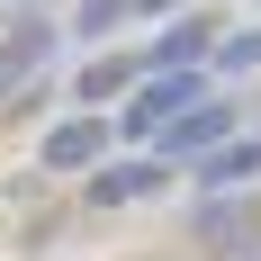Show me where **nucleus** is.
I'll return each mask as SVG.
<instances>
[{
    "mask_svg": "<svg viewBox=\"0 0 261 261\" xmlns=\"http://www.w3.org/2000/svg\"><path fill=\"white\" fill-rule=\"evenodd\" d=\"M189 99H207V81L189 72V63H171V72H144V81L126 90V108H117V135H162Z\"/></svg>",
    "mask_w": 261,
    "mask_h": 261,
    "instance_id": "1",
    "label": "nucleus"
},
{
    "mask_svg": "<svg viewBox=\"0 0 261 261\" xmlns=\"http://www.w3.org/2000/svg\"><path fill=\"white\" fill-rule=\"evenodd\" d=\"M171 189V162L144 153V162H90V198L99 207H135V198H162Z\"/></svg>",
    "mask_w": 261,
    "mask_h": 261,
    "instance_id": "2",
    "label": "nucleus"
},
{
    "mask_svg": "<svg viewBox=\"0 0 261 261\" xmlns=\"http://www.w3.org/2000/svg\"><path fill=\"white\" fill-rule=\"evenodd\" d=\"M234 135V108L225 99H189L180 117H171V135H162V162H198L207 144H225Z\"/></svg>",
    "mask_w": 261,
    "mask_h": 261,
    "instance_id": "3",
    "label": "nucleus"
},
{
    "mask_svg": "<svg viewBox=\"0 0 261 261\" xmlns=\"http://www.w3.org/2000/svg\"><path fill=\"white\" fill-rule=\"evenodd\" d=\"M189 234L207 243V252H252V243H261V216H252V198H207V207L189 216Z\"/></svg>",
    "mask_w": 261,
    "mask_h": 261,
    "instance_id": "4",
    "label": "nucleus"
},
{
    "mask_svg": "<svg viewBox=\"0 0 261 261\" xmlns=\"http://www.w3.org/2000/svg\"><path fill=\"white\" fill-rule=\"evenodd\" d=\"M108 135H117V126H99V117H63V126H45L36 162H45V171H90V162L108 153Z\"/></svg>",
    "mask_w": 261,
    "mask_h": 261,
    "instance_id": "5",
    "label": "nucleus"
},
{
    "mask_svg": "<svg viewBox=\"0 0 261 261\" xmlns=\"http://www.w3.org/2000/svg\"><path fill=\"white\" fill-rule=\"evenodd\" d=\"M189 180H198V189H243V180H261V135H225V144H207V153L189 162Z\"/></svg>",
    "mask_w": 261,
    "mask_h": 261,
    "instance_id": "6",
    "label": "nucleus"
},
{
    "mask_svg": "<svg viewBox=\"0 0 261 261\" xmlns=\"http://www.w3.org/2000/svg\"><path fill=\"white\" fill-rule=\"evenodd\" d=\"M207 36H216L207 18H171V27L153 36V45L135 54V63H144V72H171V63H198V45H207Z\"/></svg>",
    "mask_w": 261,
    "mask_h": 261,
    "instance_id": "7",
    "label": "nucleus"
},
{
    "mask_svg": "<svg viewBox=\"0 0 261 261\" xmlns=\"http://www.w3.org/2000/svg\"><path fill=\"white\" fill-rule=\"evenodd\" d=\"M45 45H54V27H45V18H18V27H9V45H0V72H9V81L36 72V54H45Z\"/></svg>",
    "mask_w": 261,
    "mask_h": 261,
    "instance_id": "8",
    "label": "nucleus"
},
{
    "mask_svg": "<svg viewBox=\"0 0 261 261\" xmlns=\"http://www.w3.org/2000/svg\"><path fill=\"white\" fill-rule=\"evenodd\" d=\"M126 81H144V63H90V72H81V99L99 108V99H117Z\"/></svg>",
    "mask_w": 261,
    "mask_h": 261,
    "instance_id": "9",
    "label": "nucleus"
},
{
    "mask_svg": "<svg viewBox=\"0 0 261 261\" xmlns=\"http://www.w3.org/2000/svg\"><path fill=\"white\" fill-rule=\"evenodd\" d=\"M126 18H135V0H81V9H72L81 36H108V27H126Z\"/></svg>",
    "mask_w": 261,
    "mask_h": 261,
    "instance_id": "10",
    "label": "nucleus"
},
{
    "mask_svg": "<svg viewBox=\"0 0 261 261\" xmlns=\"http://www.w3.org/2000/svg\"><path fill=\"white\" fill-rule=\"evenodd\" d=\"M216 54H225V72H252V63H261V27H243V36H225Z\"/></svg>",
    "mask_w": 261,
    "mask_h": 261,
    "instance_id": "11",
    "label": "nucleus"
},
{
    "mask_svg": "<svg viewBox=\"0 0 261 261\" xmlns=\"http://www.w3.org/2000/svg\"><path fill=\"white\" fill-rule=\"evenodd\" d=\"M171 9H189V0H135V18H171Z\"/></svg>",
    "mask_w": 261,
    "mask_h": 261,
    "instance_id": "12",
    "label": "nucleus"
},
{
    "mask_svg": "<svg viewBox=\"0 0 261 261\" xmlns=\"http://www.w3.org/2000/svg\"><path fill=\"white\" fill-rule=\"evenodd\" d=\"M0 90H9V72H0Z\"/></svg>",
    "mask_w": 261,
    "mask_h": 261,
    "instance_id": "13",
    "label": "nucleus"
}]
</instances>
